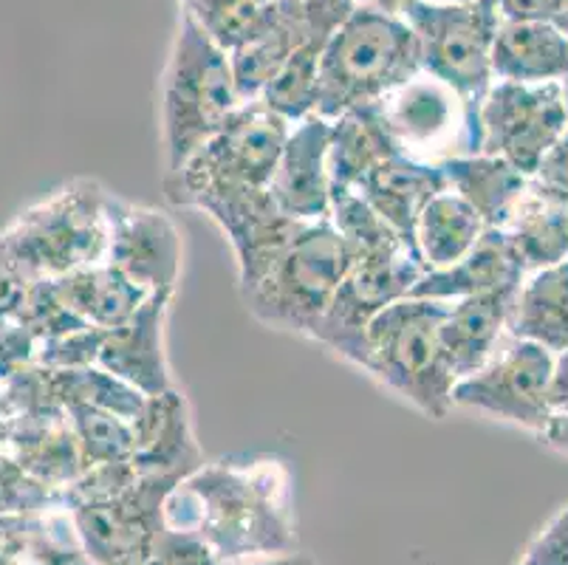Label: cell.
Listing matches in <instances>:
<instances>
[{
	"label": "cell",
	"mask_w": 568,
	"mask_h": 565,
	"mask_svg": "<svg viewBox=\"0 0 568 565\" xmlns=\"http://www.w3.org/2000/svg\"><path fill=\"white\" fill-rule=\"evenodd\" d=\"M444 186H447V179L442 168L410 162L399 153H387L356 181L354 190L410 243L418 212L425 210L427 201L442 193Z\"/></svg>",
	"instance_id": "44dd1931"
},
{
	"label": "cell",
	"mask_w": 568,
	"mask_h": 565,
	"mask_svg": "<svg viewBox=\"0 0 568 565\" xmlns=\"http://www.w3.org/2000/svg\"><path fill=\"white\" fill-rule=\"evenodd\" d=\"M244 105L232 62L190 18L179 14L159 80V137L164 173L182 168Z\"/></svg>",
	"instance_id": "3957f363"
},
{
	"label": "cell",
	"mask_w": 568,
	"mask_h": 565,
	"mask_svg": "<svg viewBox=\"0 0 568 565\" xmlns=\"http://www.w3.org/2000/svg\"><path fill=\"white\" fill-rule=\"evenodd\" d=\"M332 34L334 31H320V34L308 38L301 49L283 62V69L277 71L275 80L268 82L266 91L261 93L263 105L272 108L288 124L303 122V119L317 113L320 60H323V49Z\"/></svg>",
	"instance_id": "f1b7e54d"
},
{
	"label": "cell",
	"mask_w": 568,
	"mask_h": 565,
	"mask_svg": "<svg viewBox=\"0 0 568 565\" xmlns=\"http://www.w3.org/2000/svg\"><path fill=\"white\" fill-rule=\"evenodd\" d=\"M568 131L560 82L489 85L475 108V153L498 155L531 175L546 150Z\"/></svg>",
	"instance_id": "8fae6325"
},
{
	"label": "cell",
	"mask_w": 568,
	"mask_h": 565,
	"mask_svg": "<svg viewBox=\"0 0 568 565\" xmlns=\"http://www.w3.org/2000/svg\"><path fill=\"white\" fill-rule=\"evenodd\" d=\"M498 82L546 85L568 77V34L537 20H500L493 46Z\"/></svg>",
	"instance_id": "7402d4cb"
},
{
	"label": "cell",
	"mask_w": 568,
	"mask_h": 565,
	"mask_svg": "<svg viewBox=\"0 0 568 565\" xmlns=\"http://www.w3.org/2000/svg\"><path fill=\"white\" fill-rule=\"evenodd\" d=\"M54 286L63 297L65 309L80 323L100 331H111L122 325L144 300L151 297L144 289H139L133 280H128L125 274L105 261L80 269L74 274H65V278L54 280Z\"/></svg>",
	"instance_id": "83f0119b"
},
{
	"label": "cell",
	"mask_w": 568,
	"mask_h": 565,
	"mask_svg": "<svg viewBox=\"0 0 568 565\" xmlns=\"http://www.w3.org/2000/svg\"><path fill=\"white\" fill-rule=\"evenodd\" d=\"M351 12L354 0H281L275 18L255 38L230 51L241 100H261V93L294 51L320 31H337Z\"/></svg>",
	"instance_id": "5bb4252c"
},
{
	"label": "cell",
	"mask_w": 568,
	"mask_h": 565,
	"mask_svg": "<svg viewBox=\"0 0 568 565\" xmlns=\"http://www.w3.org/2000/svg\"><path fill=\"white\" fill-rule=\"evenodd\" d=\"M65 416H69L71 433L77 438V447H80L82 466L85 470L131 461L133 433L128 418L82 402L65 404Z\"/></svg>",
	"instance_id": "1f68e13d"
},
{
	"label": "cell",
	"mask_w": 568,
	"mask_h": 565,
	"mask_svg": "<svg viewBox=\"0 0 568 565\" xmlns=\"http://www.w3.org/2000/svg\"><path fill=\"white\" fill-rule=\"evenodd\" d=\"M348 263V249L328 221L301 226L261 286L244 297L246 311L266 329L314 342Z\"/></svg>",
	"instance_id": "52a82bcc"
},
{
	"label": "cell",
	"mask_w": 568,
	"mask_h": 565,
	"mask_svg": "<svg viewBox=\"0 0 568 565\" xmlns=\"http://www.w3.org/2000/svg\"><path fill=\"white\" fill-rule=\"evenodd\" d=\"M26 300V283L0 266V320L18 317Z\"/></svg>",
	"instance_id": "f35d334b"
},
{
	"label": "cell",
	"mask_w": 568,
	"mask_h": 565,
	"mask_svg": "<svg viewBox=\"0 0 568 565\" xmlns=\"http://www.w3.org/2000/svg\"><path fill=\"white\" fill-rule=\"evenodd\" d=\"M518 292L478 294L444 303L442 342L444 356L453 376L464 380L469 373L481 371L498 349L509 340L513 323V305Z\"/></svg>",
	"instance_id": "ffe728a7"
},
{
	"label": "cell",
	"mask_w": 568,
	"mask_h": 565,
	"mask_svg": "<svg viewBox=\"0 0 568 565\" xmlns=\"http://www.w3.org/2000/svg\"><path fill=\"white\" fill-rule=\"evenodd\" d=\"M288 128L292 124L261 100L244 102L182 168L164 173L168 204L201 212L206 204L230 195L268 190Z\"/></svg>",
	"instance_id": "8992f818"
},
{
	"label": "cell",
	"mask_w": 568,
	"mask_h": 565,
	"mask_svg": "<svg viewBox=\"0 0 568 565\" xmlns=\"http://www.w3.org/2000/svg\"><path fill=\"white\" fill-rule=\"evenodd\" d=\"M475 102L418 71L371 105L390 150L410 162L444 168L475 153Z\"/></svg>",
	"instance_id": "ba28073f"
},
{
	"label": "cell",
	"mask_w": 568,
	"mask_h": 565,
	"mask_svg": "<svg viewBox=\"0 0 568 565\" xmlns=\"http://www.w3.org/2000/svg\"><path fill=\"white\" fill-rule=\"evenodd\" d=\"M526 274L568 261V199L535 184L520 195L504 226Z\"/></svg>",
	"instance_id": "cb8c5ba5"
},
{
	"label": "cell",
	"mask_w": 568,
	"mask_h": 565,
	"mask_svg": "<svg viewBox=\"0 0 568 565\" xmlns=\"http://www.w3.org/2000/svg\"><path fill=\"white\" fill-rule=\"evenodd\" d=\"M444 303L405 297L371 320L356 371L430 422L453 413V376L442 342Z\"/></svg>",
	"instance_id": "277c9868"
},
{
	"label": "cell",
	"mask_w": 568,
	"mask_h": 565,
	"mask_svg": "<svg viewBox=\"0 0 568 565\" xmlns=\"http://www.w3.org/2000/svg\"><path fill=\"white\" fill-rule=\"evenodd\" d=\"M524 278L526 269L506 232L487 230L462 261L438 272L422 274L410 297L453 303V300L478 297V294L518 292Z\"/></svg>",
	"instance_id": "d6986e66"
},
{
	"label": "cell",
	"mask_w": 568,
	"mask_h": 565,
	"mask_svg": "<svg viewBox=\"0 0 568 565\" xmlns=\"http://www.w3.org/2000/svg\"><path fill=\"white\" fill-rule=\"evenodd\" d=\"M173 292H156L131 317L111 331H102L97 367L136 387L144 396L175 387L168 356V314Z\"/></svg>",
	"instance_id": "e0dca14e"
},
{
	"label": "cell",
	"mask_w": 568,
	"mask_h": 565,
	"mask_svg": "<svg viewBox=\"0 0 568 565\" xmlns=\"http://www.w3.org/2000/svg\"><path fill=\"white\" fill-rule=\"evenodd\" d=\"M405 20L416 34L422 71L478 105L495 82L493 46L500 14L493 0L456 7L418 0Z\"/></svg>",
	"instance_id": "9c48e42d"
},
{
	"label": "cell",
	"mask_w": 568,
	"mask_h": 565,
	"mask_svg": "<svg viewBox=\"0 0 568 565\" xmlns=\"http://www.w3.org/2000/svg\"><path fill=\"white\" fill-rule=\"evenodd\" d=\"M201 215L210 218L230 241L237 263L241 297L261 286V280L272 272L292 238L301 232V226H306L283 215L268 190L213 201L201 210Z\"/></svg>",
	"instance_id": "9a60e30c"
},
{
	"label": "cell",
	"mask_w": 568,
	"mask_h": 565,
	"mask_svg": "<svg viewBox=\"0 0 568 565\" xmlns=\"http://www.w3.org/2000/svg\"><path fill=\"white\" fill-rule=\"evenodd\" d=\"M232 565H317V559L308 557L303 552H288V554H275V557H257V559H244V563Z\"/></svg>",
	"instance_id": "7bdbcfd3"
},
{
	"label": "cell",
	"mask_w": 568,
	"mask_h": 565,
	"mask_svg": "<svg viewBox=\"0 0 568 565\" xmlns=\"http://www.w3.org/2000/svg\"><path fill=\"white\" fill-rule=\"evenodd\" d=\"M425 3H438V7H456V3H475V0H425Z\"/></svg>",
	"instance_id": "ee69618b"
},
{
	"label": "cell",
	"mask_w": 568,
	"mask_h": 565,
	"mask_svg": "<svg viewBox=\"0 0 568 565\" xmlns=\"http://www.w3.org/2000/svg\"><path fill=\"white\" fill-rule=\"evenodd\" d=\"M531 181L544 186V190H551V193L568 199V131L546 150L537 170L531 173Z\"/></svg>",
	"instance_id": "74e56055"
},
{
	"label": "cell",
	"mask_w": 568,
	"mask_h": 565,
	"mask_svg": "<svg viewBox=\"0 0 568 565\" xmlns=\"http://www.w3.org/2000/svg\"><path fill=\"white\" fill-rule=\"evenodd\" d=\"M57 506H63V492L40 484L7 453H0V515H38Z\"/></svg>",
	"instance_id": "d6a6232c"
},
{
	"label": "cell",
	"mask_w": 568,
	"mask_h": 565,
	"mask_svg": "<svg viewBox=\"0 0 568 565\" xmlns=\"http://www.w3.org/2000/svg\"><path fill=\"white\" fill-rule=\"evenodd\" d=\"M108 199L111 190L94 179H74L54 190L0 232V266L32 286L102 263Z\"/></svg>",
	"instance_id": "7a4b0ae2"
},
{
	"label": "cell",
	"mask_w": 568,
	"mask_h": 565,
	"mask_svg": "<svg viewBox=\"0 0 568 565\" xmlns=\"http://www.w3.org/2000/svg\"><path fill=\"white\" fill-rule=\"evenodd\" d=\"M164 523L193 532L221 565L297 552L292 466L281 455L204 461L164 497Z\"/></svg>",
	"instance_id": "6da1fadb"
},
{
	"label": "cell",
	"mask_w": 568,
	"mask_h": 565,
	"mask_svg": "<svg viewBox=\"0 0 568 565\" xmlns=\"http://www.w3.org/2000/svg\"><path fill=\"white\" fill-rule=\"evenodd\" d=\"M0 565H9V563H7V557H3V554H0Z\"/></svg>",
	"instance_id": "bcb514c9"
},
{
	"label": "cell",
	"mask_w": 568,
	"mask_h": 565,
	"mask_svg": "<svg viewBox=\"0 0 568 565\" xmlns=\"http://www.w3.org/2000/svg\"><path fill=\"white\" fill-rule=\"evenodd\" d=\"M328 224L343 238L351 258L379 255V252H394V249L410 246L363 195L356 193V190H348V186H332Z\"/></svg>",
	"instance_id": "4dcf8cb0"
},
{
	"label": "cell",
	"mask_w": 568,
	"mask_h": 565,
	"mask_svg": "<svg viewBox=\"0 0 568 565\" xmlns=\"http://www.w3.org/2000/svg\"><path fill=\"white\" fill-rule=\"evenodd\" d=\"M105 263L148 294H175L184 263L182 230L170 212L151 204H133L111 193Z\"/></svg>",
	"instance_id": "4fadbf2b"
},
{
	"label": "cell",
	"mask_w": 568,
	"mask_h": 565,
	"mask_svg": "<svg viewBox=\"0 0 568 565\" xmlns=\"http://www.w3.org/2000/svg\"><path fill=\"white\" fill-rule=\"evenodd\" d=\"M40 340L18 317L0 320V385L38 365Z\"/></svg>",
	"instance_id": "e575fe53"
},
{
	"label": "cell",
	"mask_w": 568,
	"mask_h": 565,
	"mask_svg": "<svg viewBox=\"0 0 568 565\" xmlns=\"http://www.w3.org/2000/svg\"><path fill=\"white\" fill-rule=\"evenodd\" d=\"M425 274L410 246L379 252V255L351 258L348 272L339 283L334 303L317 331V345L332 351L337 360L359 365L363 340L371 320L387 309L410 297L416 283Z\"/></svg>",
	"instance_id": "7c38bea8"
},
{
	"label": "cell",
	"mask_w": 568,
	"mask_h": 565,
	"mask_svg": "<svg viewBox=\"0 0 568 565\" xmlns=\"http://www.w3.org/2000/svg\"><path fill=\"white\" fill-rule=\"evenodd\" d=\"M418 71L422 60L407 20L354 7L323 49L317 117L339 119L376 105Z\"/></svg>",
	"instance_id": "5b68a950"
},
{
	"label": "cell",
	"mask_w": 568,
	"mask_h": 565,
	"mask_svg": "<svg viewBox=\"0 0 568 565\" xmlns=\"http://www.w3.org/2000/svg\"><path fill=\"white\" fill-rule=\"evenodd\" d=\"M3 453L14 464L23 466L32 478L57 492H63L65 486H71L85 473L80 447H77L65 413L12 418Z\"/></svg>",
	"instance_id": "603a6c76"
},
{
	"label": "cell",
	"mask_w": 568,
	"mask_h": 565,
	"mask_svg": "<svg viewBox=\"0 0 568 565\" xmlns=\"http://www.w3.org/2000/svg\"><path fill=\"white\" fill-rule=\"evenodd\" d=\"M560 91H562V105H566V119H568V77L560 82Z\"/></svg>",
	"instance_id": "f6af8a7d"
},
{
	"label": "cell",
	"mask_w": 568,
	"mask_h": 565,
	"mask_svg": "<svg viewBox=\"0 0 568 565\" xmlns=\"http://www.w3.org/2000/svg\"><path fill=\"white\" fill-rule=\"evenodd\" d=\"M540 444H544L546 450H551V453L557 455H566L568 458V413H555V416L549 418V424H546V430L540 435Z\"/></svg>",
	"instance_id": "60d3db41"
},
{
	"label": "cell",
	"mask_w": 568,
	"mask_h": 565,
	"mask_svg": "<svg viewBox=\"0 0 568 565\" xmlns=\"http://www.w3.org/2000/svg\"><path fill=\"white\" fill-rule=\"evenodd\" d=\"M281 0H179V14L230 54L275 18Z\"/></svg>",
	"instance_id": "f546056e"
},
{
	"label": "cell",
	"mask_w": 568,
	"mask_h": 565,
	"mask_svg": "<svg viewBox=\"0 0 568 565\" xmlns=\"http://www.w3.org/2000/svg\"><path fill=\"white\" fill-rule=\"evenodd\" d=\"M136 565H221L213 557V552L193 535V532H182L168 523L156 532L148 552L139 557Z\"/></svg>",
	"instance_id": "836d02e7"
},
{
	"label": "cell",
	"mask_w": 568,
	"mask_h": 565,
	"mask_svg": "<svg viewBox=\"0 0 568 565\" xmlns=\"http://www.w3.org/2000/svg\"><path fill=\"white\" fill-rule=\"evenodd\" d=\"M418 0H354V7L368 9V12L387 14V18H407Z\"/></svg>",
	"instance_id": "b9f144b4"
},
{
	"label": "cell",
	"mask_w": 568,
	"mask_h": 565,
	"mask_svg": "<svg viewBox=\"0 0 568 565\" xmlns=\"http://www.w3.org/2000/svg\"><path fill=\"white\" fill-rule=\"evenodd\" d=\"M509 334L549 354L568 349V261L526 274L515 294Z\"/></svg>",
	"instance_id": "4316f807"
},
{
	"label": "cell",
	"mask_w": 568,
	"mask_h": 565,
	"mask_svg": "<svg viewBox=\"0 0 568 565\" xmlns=\"http://www.w3.org/2000/svg\"><path fill=\"white\" fill-rule=\"evenodd\" d=\"M332 119L308 117L288 128L286 144L268 181V195L277 210L297 224L328 221L332 210Z\"/></svg>",
	"instance_id": "2e32d148"
},
{
	"label": "cell",
	"mask_w": 568,
	"mask_h": 565,
	"mask_svg": "<svg viewBox=\"0 0 568 565\" xmlns=\"http://www.w3.org/2000/svg\"><path fill=\"white\" fill-rule=\"evenodd\" d=\"M442 170L447 186L481 215L487 230H504L529 186V175L489 153L458 155Z\"/></svg>",
	"instance_id": "d4e9b609"
},
{
	"label": "cell",
	"mask_w": 568,
	"mask_h": 565,
	"mask_svg": "<svg viewBox=\"0 0 568 565\" xmlns=\"http://www.w3.org/2000/svg\"><path fill=\"white\" fill-rule=\"evenodd\" d=\"M500 20H537L568 34V0H493Z\"/></svg>",
	"instance_id": "8d00e7d4"
},
{
	"label": "cell",
	"mask_w": 568,
	"mask_h": 565,
	"mask_svg": "<svg viewBox=\"0 0 568 565\" xmlns=\"http://www.w3.org/2000/svg\"><path fill=\"white\" fill-rule=\"evenodd\" d=\"M549 398L551 416H555V413H568V349L555 354V362H551Z\"/></svg>",
	"instance_id": "ab89813d"
},
{
	"label": "cell",
	"mask_w": 568,
	"mask_h": 565,
	"mask_svg": "<svg viewBox=\"0 0 568 565\" xmlns=\"http://www.w3.org/2000/svg\"><path fill=\"white\" fill-rule=\"evenodd\" d=\"M131 466L139 475L182 481L204 464L193 427V411L179 387L148 396L131 418Z\"/></svg>",
	"instance_id": "ac0fdd59"
},
{
	"label": "cell",
	"mask_w": 568,
	"mask_h": 565,
	"mask_svg": "<svg viewBox=\"0 0 568 565\" xmlns=\"http://www.w3.org/2000/svg\"><path fill=\"white\" fill-rule=\"evenodd\" d=\"M487 224L481 215L467 204L450 186L433 195L418 212L416 226H413V252L425 272H438L462 261L475 243L481 241Z\"/></svg>",
	"instance_id": "484cf974"
},
{
	"label": "cell",
	"mask_w": 568,
	"mask_h": 565,
	"mask_svg": "<svg viewBox=\"0 0 568 565\" xmlns=\"http://www.w3.org/2000/svg\"><path fill=\"white\" fill-rule=\"evenodd\" d=\"M551 362L555 354L546 349L509 336L481 371L456 382L453 411L540 435L551 418Z\"/></svg>",
	"instance_id": "30bf717a"
},
{
	"label": "cell",
	"mask_w": 568,
	"mask_h": 565,
	"mask_svg": "<svg viewBox=\"0 0 568 565\" xmlns=\"http://www.w3.org/2000/svg\"><path fill=\"white\" fill-rule=\"evenodd\" d=\"M515 565H568V501L531 537Z\"/></svg>",
	"instance_id": "d590c367"
}]
</instances>
